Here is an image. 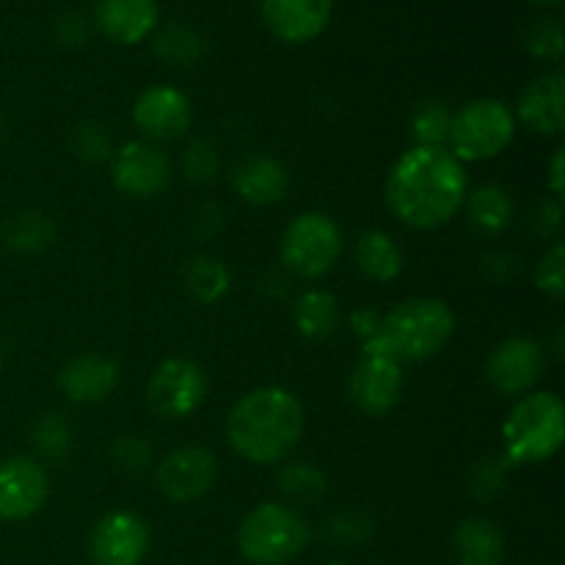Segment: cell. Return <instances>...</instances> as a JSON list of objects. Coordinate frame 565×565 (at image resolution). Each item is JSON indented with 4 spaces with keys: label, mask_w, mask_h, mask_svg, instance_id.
Returning a JSON list of instances; mask_svg holds the SVG:
<instances>
[{
    "label": "cell",
    "mask_w": 565,
    "mask_h": 565,
    "mask_svg": "<svg viewBox=\"0 0 565 565\" xmlns=\"http://www.w3.org/2000/svg\"><path fill=\"white\" fill-rule=\"evenodd\" d=\"M221 224H224V210H221L218 204H204V207L196 213V221H193L196 235L202 237L215 235V232L221 230Z\"/></svg>",
    "instance_id": "obj_40"
},
{
    "label": "cell",
    "mask_w": 565,
    "mask_h": 565,
    "mask_svg": "<svg viewBox=\"0 0 565 565\" xmlns=\"http://www.w3.org/2000/svg\"><path fill=\"white\" fill-rule=\"evenodd\" d=\"M342 254V232L326 213H301L281 235V265L301 279H320Z\"/></svg>",
    "instance_id": "obj_7"
},
{
    "label": "cell",
    "mask_w": 565,
    "mask_h": 565,
    "mask_svg": "<svg viewBox=\"0 0 565 565\" xmlns=\"http://www.w3.org/2000/svg\"><path fill=\"white\" fill-rule=\"evenodd\" d=\"M31 445L42 461L61 463L72 450V428L61 414H42L31 428Z\"/></svg>",
    "instance_id": "obj_28"
},
{
    "label": "cell",
    "mask_w": 565,
    "mask_h": 565,
    "mask_svg": "<svg viewBox=\"0 0 565 565\" xmlns=\"http://www.w3.org/2000/svg\"><path fill=\"white\" fill-rule=\"evenodd\" d=\"M353 259H356V268L362 270L367 279L381 281H395L397 276L403 274V248L397 246L395 237L384 230H370L364 232L356 241V248H353Z\"/></svg>",
    "instance_id": "obj_22"
},
{
    "label": "cell",
    "mask_w": 565,
    "mask_h": 565,
    "mask_svg": "<svg viewBox=\"0 0 565 565\" xmlns=\"http://www.w3.org/2000/svg\"><path fill=\"white\" fill-rule=\"evenodd\" d=\"M58 386L66 401L94 406L114 395V390L119 386V367L97 353H81L58 370Z\"/></svg>",
    "instance_id": "obj_18"
},
{
    "label": "cell",
    "mask_w": 565,
    "mask_h": 565,
    "mask_svg": "<svg viewBox=\"0 0 565 565\" xmlns=\"http://www.w3.org/2000/svg\"><path fill=\"white\" fill-rule=\"evenodd\" d=\"M530 224H533L535 235H544V237L555 235L563 224V204L557 202V199H552V202H541L539 207H535Z\"/></svg>",
    "instance_id": "obj_39"
},
{
    "label": "cell",
    "mask_w": 565,
    "mask_h": 565,
    "mask_svg": "<svg viewBox=\"0 0 565 565\" xmlns=\"http://www.w3.org/2000/svg\"><path fill=\"white\" fill-rule=\"evenodd\" d=\"M516 116L502 99H472L452 114L447 149L461 163H483L511 147Z\"/></svg>",
    "instance_id": "obj_6"
},
{
    "label": "cell",
    "mask_w": 565,
    "mask_h": 565,
    "mask_svg": "<svg viewBox=\"0 0 565 565\" xmlns=\"http://www.w3.org/2000/svg\"><path fill=\"white\" fill-rule=\"evenodd\" d=\"M207 395V375L191 359H166L147 384V403L160 419H185Z\"/></svg>",
    "instance_id": "obj_9"
},
{
    "label": "cell",
    "mask_w": 565,
    "mask_h": 565,
    "mask_svg": "<svg viewBox=\"0 0 565 565\" xmlns=\"http://www.w3.org/2000/svg\"><path fill=\"white\" fill-rule=\"evenodd\" d=\"M276 489L290 500L312 502L326 491V475L323 469L307 461L281 463L279 472H276Z\"/></svg>",
    "instance_id": "obj_29"
},
{
    "label": "cell",
    "mask_w": 565,
    "mask_h": 565,
    "mask_svg": "<svg viewBox=\"0 0 565 565\" xmlns=\"http://www.w3.org/2000/svg\"><path fill=\"white\" fill-rule=\"evenodd\" d=\"M110 177H114L116 191L132 199H154L169 188L171 163L152 143L127 141L114 152Z\"/></svg>",
    "instance_id": "obj_13"
},
{
    "label": "cell",
    "mask_w": 565,
    "mask_h": 565,
    "mask_svg": "<svg viewBox=\"0 0 565 565\" xmlns=\"http://www.w3.org/2000/svg\"><path fill=\"white\" fill-rule=\"evenodd\" d=\"M307 544V519L279 502L257 505L237 530L241 555L254 565H285L301 555Z\"/></svg>",
    "instance_id": "obj_5"
},
{
    "label": "cell",
    "mask_w": 565,
    "mask_h": 565,
    "mask_svg": "<svg viewBox=\"0 0 565 565\" xmlns=\"http://www.w3.org/2000/svg\"><path fill=\"white\" fill-rule=\"evenodd\" d=\"M154 53L171 66H191L204 55V44L191 28L169 25L154 39Z\"/></svg>",
    "instance_id": "obj_30"
},
{
    "label": "cell",
    "mask_w": 565,
    "mask_h": 565,
    "mask_svg": "<svg viewBox=\"0 0 565 565\" xmlns=\"http://www.w3.org/2000/svg\"><path fill=\"white\" fill-rule=\"evenodd\" d=\"M326 535L337 546H359L373 535V522L362 511H340L326 524Z\"/></svg>",
    "instance_id": "obj_34"
},
{
    "label": "cell",
    "mask_w": 565,
    "mask_h": 565,
    "mask_svg": "<svg viewBox=\"0 0 565 565\" xmlns=\"http://www.w3.org/2000/svg\"><path fill=\"white\" fill-rule=\"evenodd\" d=\"M452 552L458 565H502L505 561V533L486 516H469L452 533Z\"/></svg>",
    "instance_id": "obj_21"
},
{
    "label": "cell",
    "mask_w": 565,
    "mask_h": 565,
    "mask_svg": "<svg viewBox=\"0 0 565 565\" xmlns=\"http://www.w3.org/2000/svg\"><path fill=\"white\" fill-rule=\"evenodd\" d=\"M158 491L174 505H188L207 494L218 480V461L207 447H177L154 469Z\"/></svg>",
    "instance_id": "obj_10"
},
{
    "label": "cell",
    "mask_w": 565,
    "mask_h": 565,
    "mask_svg": "<svg viewBox=\"0 0 565 565\" xmlns=\"http://www.w3.org/2000/svg\"><path fill=\"white\" fill-rule=\"evenodd\" d=\"M550 191H552V199L563 202V193H565V147H557L555 154H552Z\"/></svg>",
    "instance_id": "obj_41"
},
{
    "label": "cell",
    "mask_w": 565,
    "mask_h": 565,
    "mask_svg": "<svg viewBox=\"0 0 565 565\" xmlns=\"http://www.w3.org/2000/svg\"><path fill=\"white\" fill-rule=\"evenodd\" d=\"M516 121L535 136H561L565 130V77L563 72H546L527 83L516 103Z\"/></svg>",
    "instance_id": "obj_16"
},
{
    "label": "cell",
    "mask_w": 565,
    "mask_h": 565,
    "mask_svg": "<svg viewBox=\"0 0 565 565\" xmlns=\"http://www.w3.org/2000/svg\"><path fill=\"white\" fill-rule=\"evenodd\" d=\"M0 136H3V121H0Z\"/></svg>",
    "instance_id": "obj_45"
},
{
    "label": "cell",
    "mask_w": 565,
    "mask_h": 565,
    "mask_svg": "<svg viewBox=\"0 0 565 565\" xmlns=\"http://www.w3.org/2000/svg\"><path fill=\"white\" fill-rule=\"evenodd\" d=\"M265 25L287 44H307L326 31L331 20V0H263Z\"/></svg>",
    "instance_id": "obj_17"
},
{
    "label": "cell",
    "mask_w": 565,
    "mask_h": 565,
    "mask_svg": "<svg viewBox=\"0 0 565 565\" xmlns=\"http://www.w3.org/2000/svg\"><path fill=\"white\" fill-rule=\"evenodd\" d=\"M524 47L539 61H561L563 58V25L557 20H535L524 33Z\"/></svg>",
    "instance_id": "obj_31"
},
{
    "label": "cell",
    "mask_w": 565,
    "mask_h": 565,
    "mask_svg": "<svg viewBox=\"0 0 565 565\" xmlns=\"http://www.w3.org/2000/svg\"><path fill=\"white\" fill-rule=\"evenodd\" d=\"M132 121L149 141H174L191 127L193 105L185 92L174 86H149L132 105Z\"/></svg>",
    "instance_id": "obj_14"
},
{
    "label": "cell",
    "mask_w": 565,
    "mask_h": 565,
    "mask_svg": "<svg viewBox=\"0 0 565 565\" xmlns=\"http://www.w3.org/2000/svg\"><path fill=\"white\" fill-rule=\"evenodd\" d=\"M469 193L467 169L447 147H417L397 158L386 177V207L401 224L430 232L450 224Z\"/></svg>",
    "instance_id": "obj_1"
},
{
    "label": "cell",
    "mask_w": 565,
    "mask_h": 565,
    "mask_svg": "<svg viewBox=\"0 0 565 565\" xmlns=\"http://www.w3.org/2000/svg\"><path fill=\"white\" fill-rule=\"evenodd\" d=\"M452 114L441 99H425L414 108L412 114V136L417 147H447V136H450Z\"/></svg>",
    "instance_id": "obj_27"
},
{
    "label": "cell",
    "mask_w": 565,
    "mask_h": 565,
    "mask_svg": "<svg viewBox=\"0 0 565 565\" xmlns=\"http://www.w3.org/2000/svg\"><path fill=\"white\" fill-rule=\"evenodd\" d=\"M0 370H3V351H0Z\"/></svg>",
    "instance_id": "obj_43"
},
{
    "label": "cell",
    "mask_w": 565,
    "mask_h": 565,
    "mask_svg": "<svg viewBox=\"0 0 565 565\" xmlns=\"http://www.w3.org/2000/svg\"><path fill=\"white\" fill-rule=\"evenodd\" d=\"M456 331V315L441 298H408L384 318L381 337L401 362L434 359Z\"/></svg>",
    "instance_id": "obj_4"
},
{
    "label": "cell",
    "mask_w": 565,
    "mask_h": 565,
    "mask_svg": "<svg viewBox=\"0 0 565 565\" xmlns=\"http://www.w3.org/2000/svg\"><path fill=\"white\" fill-rule=\"evenodd\" d=\"M351 329L362 342L375 340L384 329V315L373 307H359L351 312Z\"/></svg>",
    "instance_id": "obj_38"
},
{
    "label": "cell",
    "mask_w": 565,
    "mask_h": 565,
    "mask_svg": "<svg viewBox=\"0 0 565 565\" xmlns=\"http://www.w3.org/2000/svg\"><path fill=\"white\" fill-rule=\"evenodd\" d=\"M541 375H544V348L533 337H508L486 359V379L500 395H527Z\"/></svg>",
    "instance_id": "obj_11"
},
{
    "label": "cell",
    "mask_w": 565,
    "mask_h": 565,
    "mask_svg": "<svg viewBox=\"0 0 565 565\" xmlns=\"http://www.w3.org/2000/svg\"><path fill=\"white\" fill-rule=\"evenodd\" d=\"M565 441V408L555 392L535 390L516 401L502 423L505 461L544 463L561 452Z\"/></svg>",
    "instance_id": "obj_3"
},
{
    "label": "cell",
    "mask_w": 565,
    "mask_h": 565,
    "mask_svg": "<svg viewBox=\"0 0 565 565\" xmlns=\"http://www.w3.org/2000/svg\"><path fill=\"white\" fill-rule=\"evenodd\" d=\"M218 152H215L213 143L207 138H196L185 147L182 152V174L193 185H204V182L215 180L218 174Z\"/></svg>",
    "instance_id": "obj_33"
},
{
    "label": "cell",
    "mask_w": 565,
    "mask_h": 565,
    "mask_svg": "<svg viewBox=\"0 0 565 565\" xmlns=\"http://www.w3.org/2000/svg\"><path fill=\"white\" fill-rule=\"evenodd\" d=\"M72 152L86 163H105L114 158V147H110V136L105 132L103 125L97 121H83L72 132Z\"/></svg>",
    "instance_id": "obj_35"
},
{
    "label": "cell",
    "mask_w": 565,
    "mask_h": 565,
    "mask_svg": "<svg viewBox=\"0 0 565 565\" xmlns=\"http://www.w3.org/2000/svg\"><path fill=\"white\" fill-rule=\"evenodd\" d=\"M533 3H541V6H557L561 0H533Z\"/></svg>",
    "instance_id": "obj_42"
},
{
    "label": "cell",
    "mask_w": 565,
    "mask_h": 565,
    "mask_svg": "<svg viewBox=\"0 0 565 565\" xmlns=\"http://www.w3.org/2000/svg\"><path fill=\"white\" fill-rule=\"evenodd\" d=\"M185 287L193 301L210 307V303H218L221 298H226L232 287V274L221 259L202 254V257H193L188 263Z\"/></svg>",
    "instance_id": "obj_26"
},
{
    "label": "cell",
    "mask_w": 565,
    "mask_h": 565,
    "mask_svg": "<svg viewBox=\"0 0 565 565\" xmlns=\"http://www.w3.org/2000/svg\"><path fill=\"white\" fill-rule=\"evenodd\" d=\"M351 401L370 417H384L401 403L403 362L390 351L384 337L362 342V359L351 373Z\"/></svg>",
    "instance_id": "obj_8"
},
{
    "label": "cell",
    "mask_w": 565,
    "mask_h": 565,
    "mask_svg": "<svg viewBox=\"0 0 565 565\" xmlns=\"http://www.w3.org/2000/svg\"><path fill=\"white\" fill-rule=\"evenodd\" d=\"M114 461L121 472L138 475L152 461V447L141 436H119L114 445Z\"/></svg>",
    "instance_id": "obj_37"
},
{
    "label": "cell",
    "mask_w": 565,
    "mask_h": 565,
    "mask_svg": "<svg viewBox=\"0 0 565 565\" xmlns=\"http://www.w3.org/2000/svg\"><path fill=\"white\" fill-rule=\"evenodd\" d=\"M149 552V527L138 513L110 511L92 533V557L97 565H138Z\"/></svg>",
    "instance_id": "obj_15"
},
{
    "label": "cell",
    "mask_w": 565,
    "mask_h": 565,
    "mask_svg": "<svg viewBox=\"0 0 565 565\" xmlns=\"http://www.w3.org/2000/svg\"><path fill=\"white\" fill-rule=\"evenodd\" d=\"M303 406L290 390L259 386L246 392L226 414V439L248 463H279L303 436Z\"/></svg>",
    "instance_id": "obj_2"
},
{
    "label": "cell",
    "mask_w": 565,
    "mask_h": 565,
    "mask_svg": "<svg viewBox=\"0 0 565 565\" xmlns=\"http://www.w3.org/2000/svg\"><path fill=\"white\" fill-rule=\"evenodd\" d=\"M50 494V480L42 463L28 456L0 461V519L25 522L36 516Z\"/></svg>",
    "instance_id": "obj_12"
},
{
    "label": "cell",
    "mask_w": 565,
    "mask_h": 565,
    "mask_svg": "<svg viewBox=\"0 0 565 565\" xmlns=\"http://www.w3.org/2000/svg\"><path fill=\"white\" fill-rule=\"evenodd\" d=\"M329 565H345L342 561H334V563H329Z\"/></svg>",
    "instance_id": "obj_44"
},
{
    "label": "cell",
    "mask_w": 565,
    "mask_h": 565,
    "mask_svg": "<svg viewBox=\"0 0 565 565\" xmlns=\"http://www.w3.org/2000/svg\"><path fill=\"white\" fill-rule=\"evenodd\" d=\"M340 303L331 292L326 290H307L296 301L292 309V320L301 337L307 340H329L337 329H340Z\"/></svg>",
    "instance_id": "obj_24"
},
{
    "label": "cell",
    "mask_w": 565,
    "mask_h": 565,
    "mask_svg": "<svg viewBox=\"0 0 565 565\" xmlns=\"http://www.w3.org/2000/svg\"><path fill=\"white\" fill-rule=\"evenodd\" d=\"M97 22L105 36L119 44H138L158 25L154 0H99Z\"/></svg>",
    "instance_id": "obj_20"
},
{
    "label": "cell",
    "mask_w": 565,
    "mask_h": 565,
    "mask_svg": "<svg viewBox=\"0 0 565 565\" xmlns=\"http://www.w3.org/2000/svg\"><path fill=\"white\" fill-rule=\"evenodd\" d=\"M463 207H467L469 224L483 235H500L513 221L511 193L500 185H480L469 191Z\"/></svg>",
    "instance_id": "obj_23"
},
{
    "label": "cell",
    "mask_w": 565,
    "mask_h": 565,
    "mask_svg": "<svg viewBox=\"0 0 565 565\" xmlns=\"http://www.w3.org/2000/svg\"><path fill=\"white\" fill-rule=\"evenodd\" d=\"M232 188L246 204L268 207V204L281 202L287 196L290 174H287V166L279 158L254 152L232 169Z\"/></svg>",
    "instance_id": "obj_19"
},
{
    "label": "cell",
    "mask_w": 565,
    "mask_h": 565,
    "mask_svg": "<svg viewBox=\"0 0 565 565\" xmlns=\"http://www.w3.org/2000/svg\"><path fill=\"white\" fill-rule=\"evenodd\" d=\"M535 287L546 292L550 298L561 301L565 296V246L555 243L550 252L541 257L539 268H535Z\"/></svg>",
    "instance_id": "obj_36"
},
{
    "label": "cell",
    "mask_w": 565,
    "mask_h": 565,
    "mask_svg": "<svg viewBox=\"0 0 565 565\" xmlns=\"http://www.w3.org/2000/svg\"><path fill=\"white\" fill-rule=\"evenodd\" d=\"M508 469H511V463L505 461V456H489L475 463L472 478H469V491H472L475 500H494L497 494H502Z\"/></svg>",
    "instance_id": "obj_32"
},
{
    "label": "cell",
    "mask_w": 565,
    "mask_h": 565,
    "mask_svg": "<svg viewBox=\"0 0 565 565\" xmlns=\"http://www.w3.org/2000/svg\"><path fill=\"white\" fill-rule=\"evenodd\" d=\"M0 241L9 252L39 254L55 241V224L47 215L25 210V213H17L6 221L3 230H0Z\"/></svg>",
    "instance_id": "obj_25"
}]
</instances>
